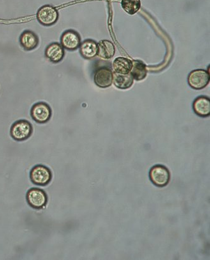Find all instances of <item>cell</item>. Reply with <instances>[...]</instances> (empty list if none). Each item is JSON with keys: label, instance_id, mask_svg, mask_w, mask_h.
I'll use <instances>...</instances> for the list:
<instances>
[{"label": "cell", "instance_id": "4fadbf2b", "mask_svg": "<svg viewBox=\"0 0 210 260\" xmlns=\"http://www.w3.org/2000/svg\"><path fill=\"white\" fill-rule=\"evenodd\" d=\"M20 43L26 50L35 49L39 43V38L34 32L25 31L20 37Z\"/></svg>", "mask_w": 210, "mask_h": 260}, {"label": "cell", "instance_id": "5bb4252c", "mask_svg": "<svg viewBox=\"0 0 210 260\" xmlns=\"http://www.w3.org/2000/svg\"><path fill=\"white\" fill-rule=\"evenodd\" d=\"M98 43L91 39H87L81 43L80 52L85 59L94 58L98 55Z\"/></svg>", "mask_w": 210, "mask_h": 260}, {"label": "cell", "instance_id": "6da1fadb", "mask_svg": "<svg viewBox=\"0 0 210 260\" xmlns=\"http://www.w3.org/2000/svg\"><path fill=\"white\" fill-rule=\"evenodd\" d=\"M33 128L25 120H20L13 124L10 129L11 137L17 141H24L31 136Z\"/></svg>", "mask_w": 210, "mask_h": 260}, {"label": "cell", "instance_id": "9a60e30c", "mask_svg": "<svg viewBox=\"0 0 210 260\" xmlns=\"http://www.w3.org/2000/svg\"><path fill=\"white\" fill-rule=\"evenodd\" d=\"M134 79L130 73L122 74V73H113V84L117 88L126 89L132 87Z\"/></svg>", "mask_w": 210, "mask_h": 260}, {"label": "cell", "instance_id": "7c38bea8", "mask_svg": "<svg viewBox=\"0 0 210 260\" xmlns=\"http://www.w3.org/2000/svg\"><path fill=\"white\" fill-rule=\"evenodd\" d=\"M98 56L105 60L111 59L116 53V48L114 43L110 41H100L98 43Z\"/></svg>", "mask_w": 210, "mask_h": 260}, {"label": "cell", "instance_id": "ba28073f", "mask_svg": "<svg viewBox=\"0 0 210 260\" xmlns=\"http://www.w3.org/2000/svg\"><path fill=\"white\" fill-rule=\"evenodd\" d=\"M95 84L100 88H105L111 86L113 83V72L111 69L106 66L99 68L95 71Z\"/></svg>", "mask_w": 210, "mask_h": 260}, {"label": "cell", "instance_id": "277c9868", "mask_svg": "<svg viewBox=\"0 0 210 260\" xmlns=\"http://www.w3.org/2000/svg\"><path fill=\"white\" fill-rule=\"evenodd\" d=\"M59 13L56 8L51 5L42 6L37 13V19L45 26H51L58 20Z\"/></svg>", "mask_w": 210, "mask_h": 260}, {"label": "cell", "instance_id": "8992f818", "mask_svg": "<svg viewBox=\"0 0 210 260\" xmlns=\"http://www.w3.org/2000/svg\"><path fill=\"white\" fill-rule=\"evenodd\" d=\"M31 114L34 121L39 124H45L50 121L52 116V110L46 103L39 102L32 107Z\"/></svg>", "mask_w": 210, "mask_h": 260}, {"label": "cell", "instance_id": "2e32d148", "mask_svg": "<svg viewBox=\"0 0 210 260\" xmlns=\"http://www.w3.org/2000/svg\"><path fill=\"white\" fill-rule=\"evenodd\" d=\"M147 66L142 61L138 60L132 61V67L131 68L130 73L134 80L137 81L144 80L147 77Z\"/></svg>", "mask_w": 210, "mask_h": 260}, {"label": "cell", "instance_id": "e0dca14e", "mask_svg": "<svg viewBox=\"0 0 210 260\" xmlns=\"http://www.w3.org/2000/svg\"><path fill=\"white\" fill-rule=\"evenodd\" d=\"M131 67H132V61L126 57H117L112 63V68L114 72L122 73V74L130 73Z\"/></svg>", "mask_w": 210, "mask_h": 260}, {"label": "cell", "instance_id": "52a82bcc", "mask_svg": "<svg viewBox=\"0 0 210 260\" xmlns=\"http://www.w3.org/2000/svg\"><path fill=\"white\" fill-rule=\"evenodd\" d=\"M210 80V75L207 71L196 70L189 75L188 84L193 89H202L209 84Z\"/></svg>", "mask_w": 210, "mask_h": 260}, {"label": "cell", "instance_id": "8fae6325", "mask_svg": "<svg viewBox=\"0 0 210 260\" xmlns=\"http://www.w3.org/2000/svg\"><path fill=\"white\" fill-rule=\"evenodd\" d=\"M193 110L196 115L206 117L210 114V100L207 96H199L194 101Z\"/></svg>", "mask_w": 210, "mask_h": 260}, {"label": "cell", "instance_id": "9c48e42d", "mask_svg": "<svg viewBox=\"0 0 210 260\" xmlns=\"http://www.w3.org/2000/svg\"><path fill=\"white\" fill-rule=\"evenodd\" d=\"M61 44L64 49L75 50L80 47L81 38L78 32L69 30L62 34Z\"/></svg>", "mask_w": 210, "mask_h": 260}, {"label": "cell", "instance_id": "7a4b0ae2", "mask_svg": "<svg viewBox=\"0 0 210 260\" xmlns=\"http://www.w3.org/2000/svg\"><path fill=\"white\" fill-rule=\"evenodd\" d=\"M52 172L49 168L42 165L35 166L30 172L32 182L38 186L48 185L52 181Z\"/></svg>", "mask_w": 210, "mask_h": 260}, {"label": "cell", "instance_id": "30bf717a", "mask_svg": "<svg viewBox=\"0 0 210 260\" xmlns=\"http://www.w3.org/2000/svg\"><path fill=\"white\" fill-rule=\"evenodd\" d=\"M45 56L52 63H59L64 56V49L63 46L57 43H51L45 50Z\"/></svg>", "mask_w": 210, "mask_h": 260}, {"label": "cell", "instance_id": "5b68a950", "mask_svg": "<svg viewBox=\"0 0 210 260\" xmlns=\"http://www.w3.org/2000/svg\"><path fill=\"white\" fill-rule=\"evenodd\" d=\"M170 172L163 165H156L152 167L150 172V178L154 184L160 187L167 185L170 180Z\"/></svg>", "mask_w": 210, "mask_h": 260}, {"label": "cell", "instance_id": "ac0fdd59", "mask_svg": "<svg viewBox=\"0 0 210 260\" xmlns=\"http://www.w3.org/2000/svg\"><path fill=\"white\" fill-rule=\"evenodd\" d=\"M121 5L127 13L134 15L139 11L141 1L140 0H122Z\"/></svg>", "mask_w": 210, "mask_h": 260}, {"label": "cell", "instance_id": "3957f363", "mask_svg": "<svg viewBox=\"0 0 210 260\" xmlns=\"http://www.w3.org/2000/svg\"><path fill=\"white\" fill-rule=\"evenodd\" d=\"M27 203L31 208L35 209H42L48 202V195L41 188H32L28 190L26 195Z\"/></svg>", "mask_w": 210, "mask_h": 260}]
</instances>
